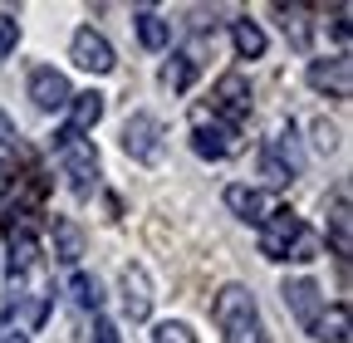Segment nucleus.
I'll return each instance as SVG.
<instances>
[{"label":"nucleus","mask_w":353,"mask_h":343,"mask_svg":"<svg viewBox=\"0 0 353 343\" xmlns=\"http://www.w3.org/2000/svg\"><path fill=\"white\" fill-rule=\"evenodd\" d=\"M138 39H143V50H167L172 25H167L157 10H138Z\"/></svg>","instance_id":"412c9836"},{"label":"nucleus","mask_w":353,"mask_h":343,"mask_svg":"<svg viewBox=\"0 0 353 343\" xmlns=\"http://www.w3.org/2000/svg\"><path fill=\"white\" fill-rule=\"evenodd\" d=\"M103 108H108V103H103V94H94V89H88V94H74V98H69V127L83 138L88 127H99Z\"/></svg>","instance_id":"dca6fc26"},{"label":"nucleus","mask_w":353,"mask_h":343,"mask_svg":"<svg viewBox=\"0 0 353 343\" xmlns=\"http://www.w3.org/2000/svg\"><path fill=\"white\" fill-rule=\"evenodd\" d=\"M20 147V133H15V118L0 113V152H15Z\"/></svg>","instance_id":"a878e982"},{"label":"nucleus","mask_w":353,"mask_h":343,"mask_svg":"<svg viewBox=\"0 0 353 343\" xmlns=\"http://www.w3.org/2000/svg\"><path fill=\"white\" fill-rule=\"evenodd\" d=\"M275 15H280V25H285V34H290V45L304 50V45H309V10H304V6H275Z\"/></svg>","instance_id":"4be33fe9"},{"label":"nucleus","mask_w":353,"mask_h":343,"mask_svg":"<svg viewBox=\"0 0 353 343\" xmlns=\"http://www.w3.org/2000/svg\"><path fill=\"white\" fill-rule=\"evenodd\" d=\"M211 118L226 123V127H241L250 118V79L245 74H221L216 89H211Z\"/></svg>","instance_id":"7ed1b4c3"},{"label":"nucleus","mask_w":353,"mask_h":343,"mask_svg":"<svg viewBox=\"0 0 353 343\" xmlns=\"http://www.w3.org/2000/svg\"><path fill=\"white\" fill-rule=\"evenodd\" d=\"M299 236H304V221L294 216L290 206L270 211V216L260 221V255H265V260H290V250L299 245Z\"/></svg>","instance_id":"20e7f679"},{"label":"nucleus","mask_w":353,"mask_h":343,"mask_svg":"<svg viewBox=\"0 0 353 343\" xmlns=\"http://www.w3.org/2000/svg\"><path fill=\"white\" fill-rule=\"evenodd\" d=\"M334 39H339V45H348V6H334Z\"/></svg>","instance_id":"c85d7f7f"},{"label":"nucleus","mask_w":353,"mask_h":343,"mask_svg":"<svg viewBox=\"0 0 353 343\" xmlns=\"http://www.w3.org/2000/svg\"><path fill=\"white\" fill-rule=\"evenodd\" d=\"M118 284H123V309H128V319L143 324V319L152 314V280H148V270H143V265H123Z\"/></svg>","instance_id":"9b49d317"},{"label":"nucleus","mask_w":353,"mask_h":343,"mask_svg":"<svg viewBox=\"0 0 353 343\" xmlns=\"http://www.w3.org/2000/svg\"><path fill=\"white\" fill-rule=\"evenodd\" d=\"M329 245L334 255L348 265V250H353V216H348V191H334V206H329Z\"/></svg>","instance_id":"ddd939ff"},{"label":"nucleus","mask_w":353,"mask_h":343,"mask_svg":"<svg viewBox=\"0 0 353 343\" xmlns=\"http://www.w3.org/2000/svg\"><path fill=\"white\" fill-rule=\"evenodd\" d=\"M260 177H265V187H290V167L270 152V143L260 147Z\"/></svg>","instance_id":"5701e85b"},{"label":"nucleus","mask_w":353,"mask_h":343,"mask_svg":"<svg viewBox=\"0 0 353 343\" xmlns=\"http://www.w3.org/2000/svg\"><path fill=\"white\" fill-rule=\"evenodd\" d=\"M83 255V226L69 216H54V260L59 265H79Z\"/></svg>","instance_id":"2eb2a0df"},{"label":"nucleus","mask_w":353,"mask_h":343,"mask_svg":"<svg viewBox=\"0 0 353 343\" xmlns=\"http://www.w3.org/2000/svg\"><path fill=\"white\" fill-rule=\"evenodd\" d=\"M15 45H20V20L0 10V59H10V54H15Z\"/></svg>","instance_id":"393cba45"},{"label":"nucleus","mask_w":353,"mask_h":343,"mask_svg":"<svg viewBox=\"0 0 353 343\" xmlns=\"http://www.w3.org/2000/svg\"><path fill=\"white\" fill-rule=\"evenodd\" d=\"M309 89L314 94H329V98H348L353 94V59L339 54V59H314L309 64Z\"/></svg>","instance_id":"1a4fd4ad"},{"label":"nucleus","mask_w":353,"mask_h":343,"mask_svg":"<svg viewBox=\"0 0 353 343\" xmlns=\"http://www.w3.org/2000/svg\"><path fill=\"white\" fill-rule=\"evenodd\" d=\"M314 333L319 343H348V304H334V309H324L319 319H314Z\"/></svg>","instance_id":"a211bd4d"},{"label":"nucleus","mask_w":353,"mask_h":343,"mask_svg":"<svg viewBox=\"0 0 353 343\" xmlns=\"http://www.w3.org/2000/svg\"><path fill=\"white\" fill-rule=\"evenodd\" d=\"M231 39H236V54L241 59H260L265 54V30L255 20H231Z\"/></svg>","instance_id":"6ab92c4d"},{"label":"nucleus","mask_w":353,"mask_h":343,"mask_svg":"<svg viewBox=\"0 0 353 343\" xmlns=\"http://www.w3.org/2000/svg\"><path fill=\"white\" fill-rule=\"evenodd\" d=\"M94 333H99L94 343H123V338H118V329H113L108 319H99V324H94Z\"/></svg>","instance_id":"7c9ffc66"},{"label":"nucleus","mask_w":353,"mask_h":343,"mask_svg":"<svg viewBox=\"0 0 353 343\" xmlns=\"http://www.w3.org/2000/svg\"><path fill=\"white\" fill-rule=\"evenodd\" d=\"M30 98H34V108L39 113H59V108H69V98H74V89H69V79L59 74V69H34L30 74Z\"/></svg>","instance_id":"9d476101"},{"label":"nucleus","mask_w":353,"mask_h":343,"mask_svg":"<svg viewBox=\"0 0 353 343\" xmlns=\"http://www.w3.org/2000/svg\"><path fill=\"white\" fill-rule=\"evenodd\" d=\"M69 59L79 64V69H88V74H113L118 69V54H113V45L94 30V25H83V30H74V45H69Z\"/></svg>","instance_id":"39448f33"},{"label":"nucleus","mask_w":353,"mask_h":343,"mask_svg":"<svg viewBox=\"0 0 353 343\" xmlns=\"http://www.w3.org/2000/svg\"><path fill=\"white\" fill-rule=\"evenodd\" d=\"M152 343H196V333H192L187 324L167 319V324H157V329H152Z\"/></svg>","instance_id":"b1692460"},{"label":"nucleus","mask_w":353,"mask_h":343,"mask_svg":"<svg viewBox=\"0 0 353 343\" xmlns=\"http://www.w3.org/2000/svg\"><path fill=\"white\" fill-rule=\"evenodd\" d=\"M280 294H285V309L294 314V324H299L304 333L314 329V319L329 309V304H324V289H319L314 280H304V275H299V280H285V289H280Z\"/></svg>","instance_id":"0eeeda50"},{"label":"nucleus","mask_w":353,"mask_h":343,"mask_svg":"<svg viewBox=\"0 0 353 343\" xmlns=\"http://www.w3.org/2000/svg\"><path fill=\"white\" fill-rule=\"evenodd\" d=\"M211 319L226 343H265V324H260V304L245 284H226L211 304Z\"/></svg>","instance_id":"f257e3e1"},{"label":"nucleus","mask_w":353,"mask_h":343,"mask_svg":"<svg viewBox=\"0 0 353 343\" xmlns=\"http://www.w3.org/2000/svg\"><path fill=\"white\" fill-rule=\"evenodd\" d=\"M123 152L132 162H157V152H162V123L152 113H132L123 123Z\"/></svg>","instance_id":"423d86ee"},{"label":"nucleus","mask_w":353,"mask_h":343,"mask_svg":"<svg viewBox=\"0 0 353 343\" xmlns=\"http://www.w3.org/2000/svg\"><path fill=\"white\" fill-rule=\"evenodd\" d=\"M0 343H30V333L20 324H0Z\"/></svg>","instance_id":"c756f323"},{"label":"nucleus","mask_w":353,"mask_h":343,"mask_svg":"<svg viewBox=\"0 0 353 343\" xmlns=\"http://www.w3.org/2000/svg\"><path fill=\"white\" fill-rule=\"evenodd\" d=\"M226 206L236 211L241 221H255V226L270 216V201H265V191H260V187H241V182L226 187Z\"/></svg>","instance_id":"4468645a"},{"label":"nucleus","mask_w":353,"mask_h":343,"mask_svg":"<svg viewBox=\"0 0 353 343\" xmlns=\"http://www.w3.org/2000/svg\"><path fill=\"white\" fill-rule=\"evenodd\" d=\"M314 250H319V240H314V236L304 231V236H299V245L290 250V260H299V265H304V260H314Z\"/></svg>","instance_id":"cd10ccee"},{"label":"nucleus","mask_w":353,"mask_h":343,"mask_svg":"<svg viewBox=\"0 0 353 343\" xmlns=\"http://www.w3.org/2000/svg\"><path fill=\"white\" fill-rule=\"evenodd\" d=\"M34 265H39V236L30 226H15L10 231V289H20Z\"/></svg>","instance_id":"f8f14e48"},{"label":"nucleus","mask_w":353,"mask_h":343,"mask_svg":"<svg viewBox=\"0 0 353 343\" xmlns=\"http://www.w3.org/2000/svg\"><path fill=\"white\" fill-rule=\"evenodd\" d=\"M54 157L64 167L74 196H94V182H99V152H94V143L79 138L74 127H64V133L54 138Z\"/></svg>","instance_id":"f03ea898"},{"label":"nucleus","mask_w":353,"mask_h":343,"mask_svg":"<svg viewBox=\"0 0 353 343\" xmlns=\"http://www.w3.org/2000/svg\"><path fill=\"white\" fill-rule=\"evenodd\" d=\"M196 74H201V45H187L182 54H172V64H167V89L187 94Z\"/></svg>","instance_id":"f3484780"},{"label":"nucleus","mask_w":353,"mask_h":343,"mask_svg":"<svg viewBox=\"0 0 353 343\" xmlns=\"http://www.w3.org/2000/svg\"><path fill=\"white\" fill-rule=\"evenodd\" d=\"M241 147V133L236 127H226V123H206V118H196V127H192V152L196 157H206V162H226L231 152Z\"/></svg>","instance_id":"6e6552de"},{"label":"nucleus","mask_w":353,"mask_h":343,"mask_svg":"<svg viewBox=\"0 0 353 343\" xmlns=\"http://www.w3.org/2000/svg\"><path fill=\"white\" fill-rule=\"evenodd\" d=\"M69 294H74V304H79L83 314H99V309H103V289H99V280H94V275H83V270H74Z\"/></svg>","instance_id":"aec40b11"},{"label":"nucleus","mask_w":353,"mask_h":343,"mask_svg":"<svg viewBox=\"0 0 353 343\" xmlns=\"http://www.w3.org/2000/svg\"><path fill=\"white\" fill-rule=\"evenodd\" d=\"M314 147H319V152H334V147H339V133H334L329 123H314Z\"/></svg>","instance_id":"bb28decb"}]
</instances>
